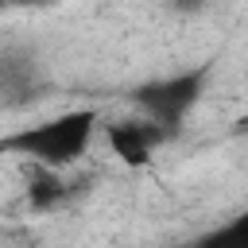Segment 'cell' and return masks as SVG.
<instances>
[{
    "label": "cell",
    "instance_id": "6da1fadb",
    "mask_svg": "<svg viewBox=\"0 0 248 248\" xmlns=\"http://www.w3.org/2000/svg\"><path fill=\"white\" fill-rule=\"evenodd\" d=\"M93 136H97V112L93 108H70L62 116L16 128L12 136L0 140V151L23 155L43 170H62V167H74L89 151Z\"/></svg>",
    "mask_w": 248,
    "mask_h": 248
},
{
    "label": "cell",
    "instance_id": "7a4b0ae2",
    "mask_svg": "<svg viewBox=\"0 0 248 248\" xmlns=\"http://www.w3.org/2000/svg\"><path fill=\"white\" fill-rule=\"evenodd\" d=\"M209 78H213V66H209V62H202V66H194V70H182V74L151 78V81H143V85L132 89V105H136L143 116H151V120H159V124H167V128H178V124L198 108V101L205 97Z\"/></svg>",
    "mask_w": 248,
    "mask_h": 248
},
{
    "label": "cell",
    "instance_id": "3957f363",
    "mask_svg": "<svg viewBox=\"0 0 248 248\" xmlns=\"http://www.w3.org/2000/svg\"><path fill=\"white\" fill-rule=\"evenodd\" d=\"M43 62L27 46H4L0 50V112L23 108L43 93Z\"/></svg>",
    "mask_w": 248,
    "mask_h": 248
},
{
    "label": "cell",
    "instance_id": "277c9868",
    "mask_svg": "<svg viewBox=\"0 0 248 248\" xmlns=\"http://www.w3.org/2000/svg\"><path fill=\"white\" fill-rule=\"evenodd\" d=\"M174 136V128L143 116V120H112L105 124V143L124 167H147L155 147H163Z\"/></svg>",
    "mask_w": 248,
    "mask_h": 248
},
{
    "label": "cell",
    "instance_id": "5b68a950",
    "mask_svg": "<svg viewBox=\"0 0 248 248\" xmlns=\"http://www.w3.org/2000/svg\"><path fill=\"white\" fill-rule=\"evenodd\" d=\"M202 244H213V248H248V209H240L229 225H221L209 236H202Z\"/></svg>",
    "mask_w": 248,
    "mask_h": 248
}]
</instances>
